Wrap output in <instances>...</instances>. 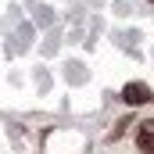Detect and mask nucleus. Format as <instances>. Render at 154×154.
<instances>
[{
  "instance_id": "f257e3e1",
  "label": "nucleus",
  "mask_w": 154,
  "mask_h": 154,
  "mask_svg": "<svg viewBox=\"0 0 154 154\" xmlns=\"http://www.w3.org/2000/svg\"><path fill=\"white\" fill-rule=\"evenodd\" d=\"M122 97H125L129 104H147V100H151V90H147L143 82H129V86L122 90Z\"/></svg>"
},
{
  "instance_id": "f03ea898",
  "label": "nucleus",
  "mask_w": 154,
  "mask_h": 154,
  "mask_svg": "<svg viewBox=\"0 0 154 154\" xmlns=\"http://www.w3.org/2000/svg\"><path fill=\"white\" fill-rule=\"evenodd\" d=\"M136 143H140V151H143V154H154V122H143V125H140Z\"/></svg>"
},
{
  "instance_id": "7ed1b4c3",
  "label": "nucleus",
  "mask_w": 154,
  "mask_h": 154,
  "mask_svg": "<svg viewBox=\"0 0 154 154\" xmlns=\"http://www.w3.org/2000/svg\"><path fill=\"white\" fill-rule=\"evenodd\" d=\"M151 4H154V0H151Z\"/></svg>"
}]
</instances>
